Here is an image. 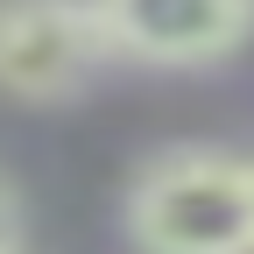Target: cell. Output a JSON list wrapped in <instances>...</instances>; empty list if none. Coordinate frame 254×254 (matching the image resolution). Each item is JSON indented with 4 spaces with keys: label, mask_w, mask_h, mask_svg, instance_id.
I'll list each match as a JSON object with an SVG mask.
<instances>
[{
    "label": "cell",
    "mask_w": 254,
    "mask_h": 254,
    "mask_svg": "<svg viewBox=\"0 0 254 254\" xmlns=\"http://www.w3.org/2000/svg\"><path fill=\"white\" fill-rule=\"evenodd\" d=\"M134 254H247L254 247V170L226 141L155 148L127 184Z\"/></svg>",
    "instance_id": "1"
},
{
    "label": "cell",
    "mask_w": 254,
    "mask_h": 254,
    "mask_svg": "<svg viewBox=\"0 0 254 254\" xmlns=\"http://www.w3.org/2000/svg\"><path fill=\"white\" fill-rule=\"evenodd\" d=\"M85 21L106 57L148 71L226 64L247 43V0H85Z\"/></svg>",
    "instance_id": "2"
},
{
    "label": "cell",
    "mask_w": 254,
    "mask_h": 254,
    "mask_svg": "<svg viewBox=\"0 0 254 254\" xmlns=\"http://www.w3.org/2000/svg\"><path fill=\"white\" fill-rule=\"evenodd\" d=\"M106 64L85 0H0V92L28 106L78 99Z\"/></svg>",
    "instance_id": "3"
},
{
    "label": "cell",
    "mask_w": 254,
    "mask_h": 254,
    "mask_svg": "<svg viewBox=\"0 0 254 254\" xmlns=\"http://www.w3.org/2000/svg\"><path fill=\"white\" fill-rule=\"evenodd\" d=\"M0 254H21V190L0 177Z\"/></svg>",
    "instance_id": "4"
}]
</instances>
